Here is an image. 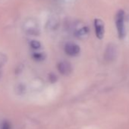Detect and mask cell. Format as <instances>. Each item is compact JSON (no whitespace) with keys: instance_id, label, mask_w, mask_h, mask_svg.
Listing matches in <instances>:
<instances>
[{"instance_id":"cell-1","label":"cell","mask_w":129,"mask_h":129,"mask_svg":"<svg viewBox=\"0 0 129 129\" xmlns=\"http://www.w3.org/2000/svg\"><path fill=\"white\" fill-rule=\"evenodd\" d=\"M124 21V12L123 10H119L115 16V24H116L118 36L120 39H123L125 35Z\"/></svg>"},{"instance_id":"cell-2","label":"cell","mask_w":129,"mask_h":129,"mask_svg":"<svg viewBox=\"0 0 129 129\" xmlns=\"http://www.w3.org/2000/svg\"><path fill=\"white\" fill-rule=\"evenodd\" d=\"M117 47L114 43H109L105 50L104 53V59L106 61H112L115 59L117 56Z\"/></svg>"},{"instance_id":"cell-3","label":"cell","mask_w":129,"mask_h":129,"mask_svg":"<svg viewBox=\"0 0 129 129\" xmlns=\"http://www.w3.org/2000/svg\"><path fill=\"white\" fill-rule=\"evenodd\" d=\"M57 69L59 73L61 74L62 75H69L72 72V64L69 62L66 61L59 62L57 66Z\"/></svg>"},{"instance_id":"cell-4","label":"cell","mask_w":129,"mask_h":129,"mask_svg":"<svg viewBox=\"0 0 129 129\" xmlns=\"http://www.w3.org/2000/svg\"><path fill=\"white\" fill-rule=\"evenodd\" d=\"M80 47L78 45L73 43H68L64 46V52L67 55L70 56H76L80 52Z\"/></svg>"},{"instance_id":"cell-5","label":"cell","mask_w":129,"mask_h":129,"mask_svg":"<svg viewBox=\"0 0 129 129\" xmlns=\"http://www.w3.org/2000/svg\"><path fill=\"white\" fill-rule=\"evenodd\" d=\"M94 27H95V32L96 37L100 40L103 38L104 33H105V28H104V24L102 20L100 19H95L94 20Z\"/></svg>"},{"instance_id":"cell-6","label":"cell","mask_w":129,"mask_h":129,"mask_svg":"<svg viewBox=\"0 0 129 129\" xmlns=\"http://www.w3.org/2000/svg\"><path fill=\"white\" fill-rule=\"evenodd\" d=\"M88 32H89V30L87 27H82L76 32V36H78V37H82L87 35Z\"/></svg>"},{"instance_id":"cell-7","label":"cell","mask_w":129,"mask_h":129,"mask_svg":"<svg viewBox=\"0 0 129 129\" xmlns=\"http://www.w3.org/2000/svg\"><path fill=\"white\" fill-rule=\"evenodd\" d=\"M7 55L4 53L0 52V69H2L5 66L6 63L7 62Z\"/></svg>"},{"instance_id":"cell-8","label":"cell","mask_w":129,"mask_h":129,"mask_svg":"<svg viewBox=\"0 0 129 129\" xmlns=\"http://www.w3.org/2000/svg\"><path fill=\"white\" fill-rule=\"evenodd\" d=\"M30 46L34 49H38L40 48L41 45H40V43L39 41H37V40H33L30 42Z\"/></svg>"},{"instance_id":"cell-9","label":"cell","mask_w":129,"mask_h":129,"mask_svg":"<svg viewBox=\"0 0 129 129\" xmlns=\"http://www.w3.org/2000/svg\"><path fill=\"white\" fill-rule=\"evenodd\" d=\"M2 129H12V124L9 121H5L2 125Z\"/></svg>"},{"instance_id":"cell-10","label":"cell","mask_w":129,"mask_h":129,"mask_svg":"<svg viewBox=\"0 0 129 129\" xmlns=\"http://www.w3.org/2000/svg\"><path fill=\"white\" fill-rule=\"evenodd\" d=\"M34 57L36 59H37V60H40V59H42L43 58V56H42L41 54H34Z\"/></svg>"},{"instance_id":"cell-11","label":"cell","mask_w":129,"mask_h":129,"mask_svg":"<svg viewBox=\"0 0 129 129\" xmlns=\"http://www.w3.org/2000/svg\"><path fill=\"white\" fill-rule=\"evenodd\" d=\"M2 75H3V72H2V69H0V79L2 78Z\"/></svg>"}]
</instances>
